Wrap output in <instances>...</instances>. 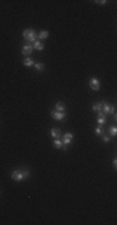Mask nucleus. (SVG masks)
I'll list each match as a JSON object with an SVG mask.
<instances>
[{
  "label": "nucleus",
  "mask_w": 117,
  "mask_h": 225,
  "mask_svg": "<svg viewBox=\"0 0 117 225\" xmlns=\"http://www.w3.org/2000/svg\"><path fill=\"white\" fill-rule=\"evenodd\" d=\"M29 176H30V171L26 170V169H16L11 174V179L15 181H23Z\"/></svg>",
  "instance_id": "obj_1"
},
{
  "label": "nucleus",
  "mask_w": 117,
  "mask_h": 225,
  "mask_svg": "<svg viewBox=\"0 0 117 225\" xmlns=\"http://www.w3.org/2000/svg\"><path fill=\"white\" fill-rule=\"evenodd\" d=\"M23 38H24L25 43H34L37 38V34L35 33L34 29H25L23 33Z\"/></svg>",
  "instance_id": "obj_2"
},
{
  "label": "nucleus",
  "mask_w": 117,
  "mask_h": 225,
  "mask_svg": "<svg viewBox=\"0 0 117 225\" xmlns=\"http://www.w3.org/2000/svg\"><path fill=\"white\" fill-rule=\"evenodd\" d=\"M102 111L105 112V114H115L116 108H115V105H110V104L102 101Z\"/></svg>",
  "instance_id": "obj_3"
},
{
  "label": "nucleus",
  "mask_w": 117,
  "mask_h": 225,
  "mask_svg": "<svg viewBox=\"0 0 117 225\" xmlns=\"http://www.w3.org/2000/svg\"><path fill=\"white\" fill-rule=\"evenodd\" d=\"M51 112V116L55 119V120H64L65 118H66V114L64 111H57V110H52V111H50Z\"/></svg>",
  "instance_id": "obj_4"
},
{
  "label": "nucleus",
  "mask_w": 117,
  "mask_h": 225,
  "mask_svg": "<svg viewBox=\"0 0 117 225\" xmlns=\"http://www.w3.org/2000/svg\"><path fill=\"white\" fill-rule=\"evenodd\" d=\"M90 88L92 89V90H100V88H101V83H100V80L97 79V78H91L90 79Z\"/></svg>",
  "instance_id": "obj_5"
},
{
  "label": "nucleus",
  "mask_w": 117,
  "mask_h": 225,
  "mask_svg": "<svg viewBox=\"0 0 117 225\" xmlns=\"http://www.w3.org/2000/svg\"><path fill=\"white\" fill-rule=\"evenodd\" d=\"M72 139H73V135H72L71 133H66V134L62 136V143L66 144V145H69V144H71Z\"/></svg>",
  "instance_id": "obj_6"
},
{
  "label": "nucleus",
  "mask_w": 117,
  "mask_h": 225,
  "mask_svg": "<svg viewBox=\"0 0 117 225\" xmlns=\"http://www.w3.org/2000/svg\"><path fill=\"white\" fill-rule=\"evenodd\" d=\"M51 136L55 138V139H58V138L61 136V130L58 129V128H52L51 129Z\"/></svg>",
  "instance_id": "obj_7"
},
{
  "label": "nucleus",
  "mask_w": 117,
  "mask_h": 225,
  "mask_svg": "<svg viewBox=\"0 0 117 225\" xmlns=\"http://www.w3.org/2000/svg\"><path fill=\"white\" fill-rule=\"evenodd\" d=\"M32 49H36V50H39V51H41V50H44V44L40 43V40H35V41H34Z\"/></svg>",
  "instance_id": "obj_8"
},
{
  "label": "nucleus",
  "mask_w": 117,
  "mask_h": 225,
  "mask_svg": "<svg viewBox=\"0 0 117 225\" xmlns=\"http://www.w3.org/2000/svg\"><path fill=\"white\" fill-rule=\"evenodd\" d=\"M32 53V46L31 45H25L23 46V54L24 55H30Z\"/></svg>",
  "instance_id": "obj_9"
},
{
  "label": "nucleus",
  "mask_w": 117,
  "mask_h": 225,
  "mask_svg": "<svg viewBox=\"0 0 117 225\" xmlns=\"http://www.w3.org/2000/svg\"><path fill=\"white\" fill-rule=\"evenodd\" d=\"M55 108H56L57 111H65V109H66V106H65V104L62 101H57L56 105H55Z\"/></svg>",
  "instance_id": "obj_10"
},
{
  "label": "nucleus",
  "mask_w": 117,
  "mask_h": 225,
  "mask_svg": "<svg viewBox=\"0 0 117 225\" xmlns=\"http://www.w3.org/2000/svg\"><path fill=\"white\" fill-rule=\"evenodd\" d=\"M34 66H35V69L37 70V71H44V69H45V66H44V64L43 63H35L34 64Z\"/></svg>",
  "instance_id": "obj_11"
},
{
  "label": "nucleus",
  "mask_w": 117,
  "mask_h": 225,
  "mask_svg": "<svg viewBox=\"0 0 117 225\" xmlns=\"http://www.w3.org/2000/svg\"><path fill=\"white\" fill-rule=\"evenodd\" d=\"M92 110L93 111H102V103H97V104H95L93 106H92Z\"/></svg>",
  "instance_id": "obj_12"
},
{
  "label": "nucleus",
  "mask_w": 117,
  "mask_h": 225,
  "mask_svg": "<svg viewBox=\"0 0 117 225\" xmlns=\"http://www.w3.org/2000/svg\"><path fill=\"white\" fill-rule=\"evenodd\" d=\"M39 39H46V38L49 36V31H46V30H43V31H40L39 33Z\"/></svg>",
  "instance_id": "obj_13"
},
{
  "label": "nucleus",
  "mask_w": 117,
  "mask_h": 225,
  "mask_svg": "<svg viewBox=\"0 0 117 225\" xmlns=\"http://www.w3.org/2000/svg\"><path fill=\"white\" fill-rule=\"evenodd\" d=\"M62 140H60V139H55V141H54V146L56 148V149H60L61 146H62Z\"/></svg>",
  "instance_id": "obj_14"
},
{
  "label": "nucleus",
  "mask_w": 117,
  "mask_h": 225,
  "mask_svg": "<svg viewBox=\"0 0 117 225\" xmlns=\"http://www.w3.org/2000/svg\"><path fill=\"white\" fill-rule=\"evenodd\" d=\"M24 65H25V66H32V65H34L32 59H31V58H26V59L24 60Z\"/></svg>",
  "instance_id": "obj_15"
},
{
  "label": "nucleus",
  "mask_w": 117,
  "mask_h": 225,
  "mask_svg": "<svg viewBox=\"0 0 117 225\" xmlns=\"http://www.w3.org/2000/svg\"><path fill=\"white\" fill-rule=\"evenodd\" d=\"M108 131H110V134H111L112 136H115V135L117 134V129H116V126H111V128L108 129Z\"/></svg>",
  "instance_id": "obj_16"
},
{
  "label": "nucleus",
  "mask_w": 117,
  "mask_h": 225,
  "mask_svg": "<svg viewBox=\"0 0 117 225\" xmlns=\"http://www.w3.org/2000/svg\"><path fill=\"white\" fill-rule=\"evenodd\" d=\"M95 131H96V135H103V128L102 126H99Z\"/></svg>",
  "instance_id": "obj_17"
},
{
  "label": "nucleus",
  "mask_w": 117,
  "mask_h": 225,
  "mask_svg": "<svg viewBox=\"0 0 117 225\" xmlns=\"http://www.w3.org/2000/svg\"><path fill=\"white\" fill-rule=\"evenodd\" d=\"M105 121H106V118H100V116H99V119H97V123H99L100 125H103Z\"/></svg>",
  "instance_id": "obj_18"
},
{
  "label": "nucleus",
  "mask_w": 117,
  "mask_h": 225,
  "mask_svg": "<svg viewBox=\"0 0 117 225\" xmlns=\"http://www.w3.org/2000/svg\"><path fill=\"white\" fill-rule=\"evenodd\" d=\"M102 139H103L105 143H108V141H110V136H108V135H102Z\"/></svg>",
  "instance_id": "obj_19"
},
{
  "label": "nucleus",
  "mask_w": 117,
  "mask_h": 225,
  "mask_svg": "<svg viewBox=\"0 0 117 225\" xmlns=\"http://www.w3.org/2000/svg\"><path fill=\"white\" fill-rule=\"evenodd\" d=\"M60 149H62L64 151H66V150H67V145H66V144H62V146H61Z\"/></svg>",
  "instance_id": "obj_20"
},
{
  "label": "nucleus",
  "mask_w": 117,
  "mask_h": 225,
  "mask_svg": "<svg viewBox=\"0 0 117 225\" xmlns=\"http://www.w3.org/2000/svg\"><path fill=\"white\" fill-rule=\"evenodd\" d=\"M95 3H97V4H101V5L106 4V1H105V0H101V1H95Z\"/></svg>",
  "instance_id": "obj_21"
},
{
  "label": "nucleus",
  "mask_w": 117,
  "mask_h": 225,
  "mask_svg": "<svg viewBox=\"0 0 117 225\" xmlns=\"http://www.w3.org/2000/svg\"><path fill=\"white\" fill-rule=\"evenodd\" d=\"M112 164H113V168L116 169V168H117V160H116V159H113V163H112Z\"/></svg>",
  "instance_id": "obj_22"
}]
</instances>
